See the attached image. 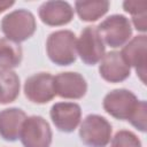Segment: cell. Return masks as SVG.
Listing matches in <instances>:
<instances>
[{
    "label": "cell",
    "mask_w": 147,
    "mask_h": 147,
    "mask_svg": "<svg viewBox=\"0 0 147 147\" xmlns=\"http://www.w3.org/2000/svg\"><path fill=\"white\" fill-rule=\"evenodd\" d=\"M39 18L41 22L49 26H61L68 24L74 18L72 7L60 0L46 1L39 7Z\"/></svg>",
    "instance_id": "cell-13"
},
{
    "label": "cell",
    "mask_w": 147,
    "mask_h": 147,
    "mask_svg": "<svg viewBox=\"0 0 147 147\" xmlns=\"http://www.w3.org/2000/svg\"><path fill=\"white\" fill-rule=\"evenodd\" d=\"M100 76L109 83H121L129 78L131 67L125 62L121 52H109L103 55L99 65Z\"/></svg>",
    "instance_id": "cell-12"
},
{
    "label": "cell",
    "mask_w": 147,
    "mask_h": 147,
    "mask_svg": "<svg viewBox=\"0 0 147 147\" xmlns=\"http://www.w3.org/2000/svg\"><path fill=\"white\" fill-rule=\"evenodd\" d=\"M110 147H141V142L133 132L121 130L111 139Z\"/></svg>",
    "instance_id": "cell-18"
},
{
    "label": "cell",
    "mask_w": 147,
    "mask_h": 147,
    "mask_svg": "<svg viewBox=\"0 0 147 147\" xmlns=\"http://www.w3.org/2000/svg\"><path fill=\"white\" fill-rule=\"evenodd\" d=\"M51 118L59 131L72 132L80 123L82 109L75 102H56L51 108Z\"/></svg>",
    "instance_id": "cell-10"
},
{
    "label": "cell",
    "mask_w": 147,
    "mask_h": 147,
    "mask_svg": "<svg viewBox=\"0 0 147 147\" xmlns=\"http://www.w3.org/2000/svg\"><path fill=\"white\" fill-rule=\"evenodd\" d=\"M20 77L13 70H0V105H7L20 95Z\"/></svg>",
    "instance_id": "cell-15"
},
{
    "label": "cell",
    "mask_w": 147,
    "mask_h": 147,
    "mask_svg": "<svg viewBox=\"0 0 147 147\" xmlns=\"http://www.w3.org/2000/svg\"><path fill=\"white\" fill-rule=\"evenodd\" d=\"M76 51L80 60L87 65H94L105 55L106 46L96 30V26H86L76 41Z\"/></svg>",
    "instance_id": "cell-7"
},
{
    "label": "cell",
    "mask_w": 147,
    "mask_h": 147,
    "mask_svg": "<svg viewBox=\"0 0 147 147\" xmlns=\"http://www.w3.org/2000/svg\"><path fill=\"white\" fill-rule=\"evenodd\" d=\"M52 138L51 126L44 117L30 116L25 118L20 134L24 147H49Z\"/></svg>",
    "instance_id": "cell-6"
},
{
    "label": "cell",
    "mask_w": 147,
    "mask_h": 147,
    "mask_svg": "<svg viewBox=\"0 0 147 147\" xmlns=\"http://www.w3.org/2000/svg\"><path fill=\"white\" fill-rule=\"evenodd\" d=\"M146 110H147L146 101L145 100H140V103H139L136 113L133 114V116L129 121L136 129H138L141 132L146 131Z\"/></svg>",
    "instance_id": "cell-19"
},
{
    "label": "cell",
    "mask_w": 147,
    "mask_h": 147,
    "mask_svg": "<svg viewBox=\"0 0 147 147\" xmlns=\"http://www.w3.org/2000/svg\"><path fill=\"white\" fill-rule=\"evenodd\" d=\"M96 30L103 44L113 48L124 46L132 37V26L129 18L118 14L105 18L96 26Z\"/></svg>",
    "instance_id": "cell-3"
},
{
    "label": "cell",
    "mask_w": 147,
    "mask_h": 147,
    "mask_svg": "<svg viewBox=\"0 0 147 147\" xmlns=\"http://www.w3.org/2000/svg\"><path fill=\"white\" fill-rule=\"evenodd\" d=\"M24 94L33 103L49 102L56 95L54 77L48 72H38L30 76L24 83Z\"/></svg>",
    "instance_id": "cell-8"
},
{
    "label": "cell",
    "mask_w": 147,
    "mask_h": 147,
    "mask_svg": "<svg viewBox=\"0 0 147 147\" xmlns=\"http://www.w3.org/2000/svg\"><path fill=\"white\" fill-rule=\"evenodd\" d=\"M146 17H147L146 13L140 14V15H137V16H132L133 25H134V28L138 31L146 32V30H147V18Z\"/></svg>",
    "instance_id": "cell-21"
},
{
    "label": "cell",
    "mask_w": 147,
    "mask_h": 147,
    "mask_svg": "<svg viewBox=\"0 0 147 147\" xmlns=\"http://www.w3.org/2000/svg\"><path fill=\"white\" fill-rule=\"evenodd\" d=\"M55 93L63 99L77 100L85 95L87 83L78 72H61L54 77Z\"/></svg>",
    "instance_id": "cell-11"
},
{
    "label": "cell",
    "mask_w": 147,
    "mask_h": 147,
    "mask_svg": "<svg viewBox=\"0 0 147 147\" xmlns=\"http://www.w3.org/2000/svg\"><path fill=\"white\" fill-rule=\"evenodd\" d=\"M110 2L107 0L98 1H76L75 9L79 18L84 22H95L101 18L109 9Z\"/></svg>",
    "instance_id": "cell-17"
},
{
    "label": "cell",
    "mask_w": 147,
    "mask_h": 147,
    "mask_svg": "<svg viewBox=\"0 0 147 147\" xmlns=\"http://www.w3.org/2000/svg\"><path fill=\"white\" fill-rule=\"evenodd\" d=\"M125 62L136 69L141 82L146 83V62H147V37L145 34L133 37L123 47L121 52Z\"/></svg>",
    "instance_id": "cell-9"
},
{
    "label": "cell",
    "mask_w": 147,
    "mask_h": 147,
    "mask_svg": "<svg viewBox=\"0 0 147 147\" xmlns=\"http://www.w3.org/2000/svg\"><path fill=\"white\" fill-rule=\"evenodd\" d=\"M23 52L20 44L7 38H0V69L10 70L20 65Z\"/></svg>",
    "instance_id": "cell-16"
},
{
    "label": "cell",
    "mask_w": 147,
    "mask_h": 147,
    "mask_svg": "<svg viewBox=\"0 0 147 147\" xmlns=\"http://www.w3.org/2000/svg\"><path fill=\"white\" fill-rule=\"evenodd\" d=\"M111 124L102 116L87 115L79 127V138L88 147H106L111 138Z\"/></svg>",
    "instance_id": "cell-5"
},
{
    "label": "cell",
    "mask_w": 147,
    "mask_h": 147,
    "mask_svg": "<svg viewBox=\"0 0 147 147\" xmlns=\"http://www.w3.org/2000/svg\"><path fill=\"white\" fill-rule=\"evenodd\" d=\"M13 5H14V1H0V13L5 11Z\"/></svg>",
    "instance_id": "cell-22"
},
{
    "label": "cell",
    "mask_w": 147,
    "mask_h": 147,
    "mask_svg": "<svg viewBox=\"0 0 147 147\" xmlns=\"http://www.w3.org/2000/svg\"><path fill=\"white\" fill-rule=\"evenodd\" d=\"M76 36L70 30L52 32L46 41V52L49 60L57 65H70L76 61Z\"/></svg>",
    "instance_id": "cell-1"
},
{
    "label": "cell",
    "mask_w": 147,
    "mask_h": 147,
    "mask_svg": "<svg viewBox=\"0 0 147 147\" xmlns=\"http://www.w3.org/2000/svg\"><path fill=\"white\" fill-rule=\"evenodd\" d=\"M140 100L129 90L117 88L106 94L103 98V109L110 116L121 121H130L136 113Z\"/></svg>",
    "instance_id": "cell-4"
},
{
    "label": "cell",
    "mask_w": 147,
    "mask_h": 147,
    "mask_svg": "<svg viewBox=\"0 0 147 147\" xmlns=\"http://www.w3.org/2000/svg\"><path fill=\"white\" fill-rule=\"evenodd\" d=\"M26 114L20 108H7L0 111V137L6 141L20 138Z\"/></svg>",
    "instance_id": "cell-14"
},
{
    "label": "cell",
    "mask_w": 147,
    "mask_h": 147,
    "mask_svg": "<svg viewBox=\"0 0 147 147\" xmlns=\"http://www.w3.org/2000/svg\"><path fill=\"white\" fill-rule=\"evenodd\" d=\"M37 23L34 15L26 9H16L1 20V30L7 39L22 42L36 32Z\"/></svg>",
    "instance_id": "cell-2"
},
{
    "label": "cell",
    "mask_w": 147,
    "mask_h": 147,
    "mask_svg": "<svg viewBox=\"0 0 147 147\" xmlns=\"http://www.w3.org/2000/svg\"><path fill=\"white\" fill-rule=\"evenodd\" d=\"M123 8L126 13L131 14L132 16H137L146 13L147 2L146 1H124Z\"/></svg>",
    "instance_id": "cell-20"
}]
</instances>
